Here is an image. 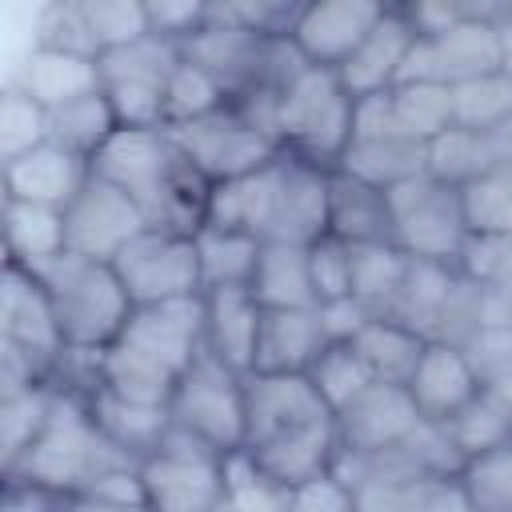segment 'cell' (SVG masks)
Instances as JSON below:
<instances>
[{
    "instance_id": "6da1fadb",
    "label": "cell",
    "mask_w": 512,
    "mask_h": 512,
    "mask_svg": "<svg viewBox=\"0 0 512 512\" xmlns=\"http://www.w3.org/2000/svg\"><path fill=\"white\" fill-rule=\"evenodd\" d=\"M328 180L332 172L280 152L268 168L208 188L200 224L248 232L260 244H316L328 236Z\"/></svg>"
},
{
    "instance_id": "7a4b0ae2",
    "label": "cell",
    "mask_w": 512,
    "mask_h": 512,
    "mask_svg": "<svg viewBox=\"0 0 512 512\" xmlns=\"http://www.w3.org/2000/svg\"><path fill=\"white\" fill-rule=\"evenodd\" d=\"M204 348V296L136 304L112 348L96 356V388L168 408L176 380Z\"/></svg>"
},
{
    "instance_id": "3957f363",
    "label": "cell",
    "mask_w": 512,
    "mask_h": 512,
    "mask_svg": "<svg viewBox=\"0 0 512 512\" xmlns=\"http://www.w3.org/2000/svg\"><path fill=\"white\" fill-rule=\"evenodd\" d=\"M92 172L128 192L152 224L196 232L208 188L184 164L168 128H120L96 156Z\"/></svg>"
},
{
    "instance_id": "277c9868",
    "label": "cell",
    "mask_w": 512,
    "mask_h": 512,
    "mask_svg": "<svg viewBox=\"0 0 512 512\" xmlns=\"http://www.w3.org/2000/svg\"><path fill=\"white\" fill-rule=\"evenodd\" d=\"M132 464L136 460L100 432L84 396L56 384L48 424L40 428L32 448L16 460V468L4 472V484H36L56 496H84L100 476Z\"/></svg>"
},
{
    "instance_id": "5b68a950",
    "label": "cell",
    "mask_w": 512,
    "mask_h": 512,
    "mask_svg": "<svg viewBox=\"0 0 512 512\" xmlns=\"http://www.w3.org/2000/svg\"><path fill=\"white\" fill-rule=\"evenodd\" d=\"M36 276L52 296V308H56L68 352L100 356L104 348L116 344V336L132 320L136 304L124 288V280L116 276L112 260H92V256H80V252H64L48 268H40Z\"/></svg>"
},
{
    "instance_id": "8992f818",
    "label": "cell",
    "mask_w": 512,
    "mask_h": 512,
    "mask_svg": "<svg viewBox=\"0 0 512 512\" xmlns=\"http://www.w3.org/2000/svg\"><path fill=\"white\" fill-rule=\"evenodd\" d=\"M356 124V100L328 68H304L284 92L276 112V136L288 156H300L324 172H336Z\"/></svg>"
},
{
    "instance_id": "52a82bcc",
    "label": "cell",
    "mask_w": 512,
    "mask_h": 512,
    "mask_svg": "<svg viewBox=\"0 0 512 512\" xmlns=\"http://www.w3.org/2000/svg\"><path fill=\"white\" fill-rule=\"evenodd\" d=\"M168 416H172V428L208 444L212 452H220V456L240 452L248 440L244 372L228 368L224 360H216L212 352L200 348V356L176 380Z\"/></svg>"
},
{
    "instance_id": "ba28073f",
    "label": "cell",
    "mask_w": 512,
    "mask_h": 512,
    "mask_svg": "<svg viewBox=\"0 0 512 512\" xmlns=\"http://www.w3.org/2000/svg\"><path fill=\"white\" fill-rule=\"evenodd\" d=\"M392 204V224H396V244L412 260H436V264H460L472 224H468V204L464 188L420 172L396 188H388Z\"/></svg>"
},
{
    "instance_id": "9c48e42d",
    "label": "cell",
    "mask_w": 512,
    "mask_h": 512,
    "mask_svg": "<svg viewBox=\"0 0 512 512\" xmlns=\"http://www.w3.org/2000/svg\"><path fill=\"white\" fill-rule=\"evenodd\" d=\"M184 164L192 168V176L204 184V188H216V184H228V180H240V176H252L260 168H268L284 148L264 132L256 128L232 100L200 120H188V124H176L168 128Z\"/></svg>"
},
{
    "instance_id": "30bf717a",
    "label": "cell",
    "mask_w": 512,
    "mask_h": 512,
    "mask_svg": "<svg viewBox=\"0 0 512 512\" xmlns=\"http://www.w3.org/2000/svg\"><path fill=\"white\" fill-rule=\"evenodd\" d=\"M136 472L148 512H220L224 456L180 428H168V436L136 460Z\"/></svg>"
},
{
    "instance_id": "8fae6325",
    "label": "cell",
    "mask_w": 512,
    "mask_h": 512,
    "mask_svg": "<svg viewBox=\"0 0 512 512\" xmlns=\"http://www.w3.org/2000/svg\"><path fill=\"white\" fill-rule=\"evenodd\" d=\"M0 352L16 356L44 384H56L68 360V344L48 288L40 284L36 272L8 260L0 284Z\"/></svg>"
},
{
    "instance_id": "7c38bea8",
    "label": "cell",
    "mask_w": 512,
    "mask_h": 512,
    "mask_svg": "<svg viewBox=\"0 0 512 512\" xmlns=\"http://www.w3.org/2000/svg\"><path fill=\"white\" fill-rule=\"evenodd\" d=\"M112 268L124 280L132 304H164V300L204 296L196 232H184V228H164V224L144 228L136 240H128L116 252Z\"/></svg>"
},
{
    "instance_id": "4fadbf2b",
    "label": "cell",
    "mask_w": 512,
    "mask_h": 512,
    "mask_svg": "<svg viewBox=\"0 0 512 512\" xmlns=\"http://www.w3.org/2000/svg\"><path fill=\"white\" fill-rule=\"evenodd\" d=\"M64 224H68V252L92 256V260H116V252L128 240L152 228L148 212L96 172L80 188V196L64 208Z\"/></svg>"
},
{
    "instance_id": "5bb4252c",
    "label": "cell",
    "mask_w": 512,
    "mask_h": 512,
    "mask_svg": "<svg viewBox=\"0 0 512 512\" xmlns=\"http://www.w3.org/2000/svg\"><path fill=\"white\" fill-rule=\"evenodd\" d=\"M244 404H248V440L244 448L268 444L284 432L332 420L336 412L320 400L308 372H248L244 376Z\"/></svg>"
},
{
    "instance_id": "9a60e30c",
    "label": "cell",
    "mask_w": 512,
    "mask_h": 512,
    "mask_svg": "<svg viewBox=\"0 0 512 512\" xmlns=\"http://www.w3.org/2000/svg\"><path fill=\"white\" fill-rule=\"evenodd\" d=\"M388 4L380 0H316L304 4L292 24V44L312 68H344V60L364 44V36L380 24Z\"/></svg>"
},
{
    "instance_id": "2e32d148",
    "label": "cell",
    "mask_w": 512,
    "mask_h": 512,
    "mask_svg": "<svg viewBox=\"0 0 512 512\" xmlns=\"http://www.w3.org/2000/svg\"><path fill=\"white\" fill-rule=\"evenodd\" d=\"M428 420L412 404L404 384H368L344 412H336L340 456H376L404 444Z\"/></svg>"
},
{
    "instance_id": "e0dca14e",
    "label": "cell",
    "mask_w": 512,
    "mask_h": 512,
    "mask_svg": "<svg viewBox=\"0 0 512 512\" xmlns=\"http://www.w3.org/2000/svg\"><path fill=\"white\" fill-rule=\"evenodd\" d=\"M268 48H272V40L260 36V32L208 20L196 36H188V40L180 44V56H184L188 64L204 68V72L228 92V100H240V96H248L252 88H264V76H268Z\"/></svg>"
},
{
    "instance_id": "ac0fdd59",
    "label": "cell",
    "mask_w": 512,
    "mask_h": 512,
    "mask_svg": "<svg viewBox=\"0 0 512 512\" xmlns=\"http://www.w3.org/2000/svg\"><path fill=\"white\" fill-rule=\"evenodd\" d=\"M92 180V160L80 152L48 140L8 164H0V188L4 200H24V204H44V208H68L80 188Z\"/></svg>"
},
{
    "instance_id": "d6986e66",
    "label": "cell",
    "mask_w": 512,
    "mask_h": 512,
    "mask_svg": "<svg viewBox=\"0 0 512 512\" xmlns=\"http://www.w3.org/2000/svg\"><path fill=\"white\" fill-rule=\"evenodd\" d=\"M412 44H416V28L408 24L400 4H388L380 24L364 36V44L344 60V68H336L344 92L352 100L392 92L404 80V64L412 56Z\"/></svg>"
},
{
    "instance_id": "ffe728a7",
    "label": "cell",
    "mask_w": 512,
    "mask_h": 512,
    "mask_svg": "<svg viewBox=\"0 0 512 512\" xmlns=\"http://www.w3.org/2000/svg\"><path fill=\"white\" fill-rule=\"evenodd\" d=\"M404 388L428 424H448L480 392V380H476L460 344L428 340V348H424V356H420V364Z\"/></svg>"
},
{
    "instance_id": "44dd1931",
    "label": "cell",
    "mask_w": 512,
    "mask_h": 512,
    "mask_svg": "<svg viewBox=\"0 0 512 512\" xmlns=\"http://www.w3.org/2000/svg\"><path fill=\"white\" fill-rule=\"evenodd\" d=\"M8 84L20 88L24 96H32L44 112H56V108L104 88V76H100V60H92V56L32 44Z\"/></svg>"
},
{
    "instance_id": "7402d4cb",
    "label": "cell",
    "mask_w": 512,
    "mask_h": 512,
    "mask_svg": "<svg viewBox=\"0 0 512 512\" xmlns=\"http://www.w3.org/2000/svg\"><path fill=\"white\" fill-rule=\"evenodd\" d=\"M264 308L256 304L252 288H208L204 292V352L224 360L236 372H252L256 336H260Z\"/></svg>"
},
{
    "instance_id": "603a6c76",
    "label": "cell",
    "mask_w": 512,
    "mask_h": 512,
    "mask_svg": "<svg viewBox=\"0 0 512 512\" xmlns=\"http://www.w3.org/2000/svg\"><path fill=\"white\" fill-rule=\"evenodd\" d=\"M244 452L256 460V468L264 476H272L284 488H296L312 476L336 472V460H340L336 416L320 420V424H308V428H296V432H284V436H276L268 444H256V448H244Z\"/></svg>"
},
{
    "instance_id": "cb8c5ba5",
    "label": "cell",
    "mask_w": 512,
    "mask_h": 512,
    "mask_svg": "<svg viewBox=\"0 0 512 512\" xmlns=\"http://www.w3.org/2000/svg\"><path fill=\"white\" fill-rule=\"evenodd\" d=\"M328 236L344 244H396L388 192L364 184L348 172H332L328 180Z\"/></svg>"
},
{
    "instance_id": "d4e9b609",
    "label": "cell",
    "mask_w": 512,
    "mask_h": 512,
    "mask_svg": "<svg viewBox=\"0 0 512 512\" xmlns=\"http://www.w3.org/2000/svg\"><path fill=\"white\" fill-rule=\"evenodd\" d=\"M324 344L316 308H264L252 372H308Z\"/></svg>"
},
{
    "instance_id": "484cf974",
    "label": "cell",
    "mask_w": 512,
    "mask_h": 512,
    "mask_svg": "<svg viewBox=\"0 0 512 512\" xmlns=\"http://www.w3.org/2000/svg\"><path fill=\"white\" fill-rule=\"evenodd\" d=\"M4 252L8 264H20L28 272L48 268L56 256L68 252V224L60 208L4 200Z\"/></svg>"
},
{
    "instance_id": "4316f807",
    "label": "cell",
    "mask_w": 512,
    "mask_h": 512,
    "mask_svg": "<svg viewBox=\"0 0 512 512\" xmlns=\"http://www.w3.org/2000/svg\"><path fill=\"white\" fill-rule=\"evenodd\" d=\"M336 172H348V176L388 192V188L428 172V144H420V140H412L404 132L360 136V140L348 144V152H344Z\"/></svg>"
},
{
    "instance_id": "83f0119b",
    "label": "cell",
    "mask_w": 512,
    "mask_h": 512,
    "mask_svg": "<svg viewBox=\"0 0 512 512\" xmlns=\"http://www.w3.org/2000/svg\"><path fill=\"white\" fill-rule=\"evenodd\" d=\"M92 420L100 424V432L124 448L132 460H144L172 428V416L168 408L160 404H136V400H124V396H112L104 388H92V392H80Z\"/></svg>"
},
{
    "instance_id": "f1b7e54d",
    "label": "cell",
    "mask_w": 512,
    "mask_h": 512,
    "mask_svg": "<svg viewBox=\"0 0 512 512\" xmlns=\"http://www.w3.org/2000/svg\"><path fill=\"white\" fill-rule=\"evenodd\" d=\"M248 288L260 308H316L308 244H260Z\"/></svg>"
},
{
    "instance_id": "f546056e",
    "label": "cell",
    "mask_w": 512,
    "mask_h": 512,
    "mask_svg": "<svg viewBox=\"0 0 512 512\" xmlns=\"http://www.w3.org/2000/svg\"><path fill=\"white\" fill-rule=\"evenodd\" d=\"M360 512H468L456 476H388L356 484Z\"/></svg>"
},
{
    "instance_id": "4dcf8cb0",
    "label": "cell",
    "mask_w": 512,
    "mask_h": 512,
    "mask_svg": "<svg viewBox=\"0 0 512 512\" xmlns=\"http://www.w3.org/2000/svg\"><path fill=\"white\" fill-rule=\"evenodd\" d=\"M352 344L376 384H408L428 348V336H420L416 328H408L392 316H372Z\"/></svg>"
},
{
    "instance_id": "1f68e13d",
    "label": "cell",
    "mask_w": 512,
    "mask_h": 512,
    "mask_svg": "<svg viewBox=\"0 0 512 512\" xmlns=\"http://www.w3.org/2000/svg\"><path fill=\"white\" fill-rule=\"evenodd\" d=\"M452 128L464 132H508L512 128V72H484L452 84Z\"/></svg>"
},
{
    "instance_id": "d6a6232c",
    "label": "cell",
    "mask_w": 512,
    "mask_h": 512,
    "mask_svg": "<svg viewBox=\"0 0 512 512\" xmlns=\"http://www.w3.org/2000/svg\"><path fill=\"white\" fill-rule=\"evenodd\" d=\"M408 260L400 244H352V296L372 316H388L404 288Z\"/></svg>"
},
{
    "instance_id": "836d02e7",
    "label": "cell",
    "mask_w": 512,
    "mask_h": 512,
    "mask_svg": "<svg viewBox=\"0 0 512 512\" xmlns=\"http://www.w3.org/2000/svg\"><path fill=\"white\" fill-rule=\"evenodd\" d=\"M196 252H200V276L204 292L208 288H248L256 260H260V240L248 232H228V228H196Z\"/></svg>"
},
{
    "instance_id": "e575fe53",
    "label": "cell",
    "mask_w": 512,
    "mask_h": 512,
    "mask_svg": "<svg viewBox=\"0 0 512 512\" xmlns=\"http://www.w3.org/2000/svg\"><path fill=\"white\" fill-rule=\"evenodd\" d=\"M496 136L448 128L440 140L428 144V172L448 180V184H456V188H468V184L492 176L496 168H504V160L496 152Z\"/></svg>"
},
{
    "instance_id": "d590c367",
    "label": "cell",
    "mask_w": 512,
    "mask_h": 512,
    "mask_svg": "<svg viewBox=\"0 0 512 512\" xmlns=\"http://www.w3.org/2000/svg\"><path fill=\"white\" fill-rule=\"evenodd\" d=\"M48 132H52L56 144H64V148L80 152L84 160H92L120 132V120L112 112L108 92L96 88V92H88V96H80V100H72L64 108H56V112H48Z\"/></svg>"
},
{
    "instance_id": "8d00e7d4",
    "label": "cell",
    "mask_w": 512,
    "mask_h": 512,
    "mask_svg": "<svg viewBox=\"0 0 512 512\" xmlns=\"http://www.w3.org/2000/svg\"><path fill=\"white\" fill-rule=\"evenodd\" d=\"M396 128L420 144L440 140L452 128V84L440 80H404L392 92Z\"/></svg>"
},
{
    "instance_id": "74e56055",
    "label": "cell",
    "mask_w": 512,
    "mask_h": 512,
    "mask_svg": "<svg viewBox=\"0 0 512 512\" xmlns=\"http://www.w3.org/2000/svg\"><path fill=\"white\" fill-rule=\"evenodd\" d=\"M52 400H56V384H28L16 392H0V460H4V472H12L16 460L40 436V428L48 424Z\"/></svg>"
},
{
    "instance_id": "f35d334b",
    "label": "cell",
    "mask_w": 512,
    "mask_h": 512,
    "mask_svg": "<svg viewBox=\"0 0 512 512\" xmlns=\"http://www.w3.org/2000/svg\"><path fill=\"white\" fill-rule=\"evenodd\" d=\"M444 432H448L452 448H456L464 460H472V456L492 452V448H500V444L512 440V408H504L488 388H480V392L444 424Z\"/></svg>"
},
{
    "instance_id": "ab89813d",
    "label": "cell",
    "mask_w": 512,
    "mask_h": 512,
    "mask_svg": "<svg viewBox=\"0 0 512 512\" xmlns=\"http://www.w3.org/2000/svg\"><path fill=\"white\" fill-rule=\"evenodd\" d=\"M456 488L468 512H512V440L464 460Z\"/></svg>"
},
{
    "instance_id": "60d3db41",
    "label": "cell",
    "mask_w": 512,
    "mask_h": 512,
    "mask_svg": "<svg viewBox=\"0 0 512 512\" xmlns=\"http://www.w3.org/2000/svg\"><path fill=\"white\" fill-rule=\"evenodd\" d=\"M220 512H288V488L256 468L240 448L224 456V500Z\"/></svg>"
},
{
    "instance_id": "b9f144b4",
    "label": "cell",
    "mask_w": 512,
    "mask_h": 512,
    "mask_svg": "<svg viewBox=\"0 0 512 512\" xmlns=\"http://www.w3.org/2000/svg\"><path fill=\"white\" fill-rule=\"evenodd\" d=\"M308 380L316 384L320 400L332 408V412H344L372 380L368 364L360 360L356 344H324V352L316 356V364L308 368Z\"/></svg>"
},
{
    "instance_id": "7bdbcfd3",
    "label": "cell",
    "mask_w": 512,
    "mask_h": 512,
    "mask_svg": "<svg viewBox=\"0 0 512 512\" xmlns=\"http://www.w3.org/2000/svg\"><path fill=\"white\" fill-rule=\"evenodd\" d=\"M228 104V92L196 64H188L180 56V64L172 68L168 84H164V116H168V128L176 124H188V120H200L216 108Z\"/></svg>"
},
{
    "instance_id": "ee69618b",
    "label": "cell",
    "mask_w": 512,
    "mask_h": 512,
    "mask_svg": "<svg viewBox=\"0 0 512 512\" xmlns=\"http://www.w3.org/2000/svg\"><path fill=\"white\" fill-rule=\"evenodd\" d=\"M80 8H84V24H88L100 56L152 36L144 0H80Z\"/></svg>"
},
{
    "instance_id": "f6af8a7d",
    "label": "cell",
    "mask_w": 512,
    "mask_h": 512,
    "mask_svg": "<svg viewBox=\"0 0 512 512\" xmlns=\"http://www.w3.org/2000/svg\"><path fill=\"white\" fill-rule=\"evenodd\" d=\"M48 140H52L48 112L32 96H24L20 88L8 84L0 96V164L16 160V156H24Z\"/></svg>"
},
{
    "instance_id": "bcb514c9",
    "label": "cell",
    "mask_w": 512,
    "mask_h": 512,
    "mask_svg": "<svg viewBox=\"0 0 512 512\" xmlns=\"http://www.w3.org/2000/svg\"><path fill=\"white\" fill-rule=\"evenodd\" d=\"M480 388L512 376V320H484L460 340Z\"/></svg>"
},
{
    "instance_id": "7dc6e473",
    "label": "cell",
    "mask_w": 512,
    "mask_h": 512,
    "mask_svg": "<svg viewBox=\"0 0 512 512\" xmlns=\"http://www.w3.org/2000/svg\"><path fill=\"white\" fill-rule=\"evenodd\" d=\"M36 44L100 60V48H96V40H92V32H88V24H84V8H80V0L44 4L40 16H36Z\"/></svg>"
},
{
    "instance_id": "c3c4849f",
    "label": "cell",
    "mask_w": 512,
    "mask_h": 512,
    "mask_svg": "<svg viewBox=\"0 0 512 512\" xmlns=\"http://www.w3.org/2000/svg\"><path fill=\"white\" fill-rule=\"evenodd\" d=\"M308 268H312L316 304L352 296V244L336 236H320L316 244H308Z\"/></svg>"
},
{
    "instance_id": "681fc988",
    "label": "cell",
    "mask_w": 512,
    "mask_h": 512,
    "mask_svg": "<svg viewBox=\"0 0 512 512\" xmlns=\"http://www.w3.org/2000/svg\"><path fill=\"white\" fill-rule=\"evenodd\" d=\"M288 512H360V504L356 488L340 472H324L288 488Z\"/></svg>"
},
{
    "instance_id": "f907efd6",
    "label": "cell",
    "mask_w": 512,
    "mask_h": 512,
    "mask_svg": "<svg viewBox=\"0 0 512 512\" xmlns=\"http://www.w3.org/2000/svg\"><path fill=\"white\" fill-rule=\"evenodd\" d=\"M148 8V32L172 44H184L208 24V4L200 0H144Z\"/></svg>"
},
{
    "instance_id": "816d5d0a",
    "label": "cell",
    "mask_w": 512,
    "mask_h": 512,
    "mask_svg": "<svg viewBox=\"0 0 512 512\" xmlns=\"http://www.w3.org/2000/svg\"><path fill=\"white\" fill-rule=\"evenodd\" d=\"M316 316H320V328H324V340H328V344H352V340L364 332V324L372 320V312H368L356 296L316 304Z\"/></svg>"
},
{
    "instance_id": "f5cc1de1",
    "label": "cell",
    "mask_w": 512,
    "mask_h": 512,
    "mask_svg": "<svg viewBox=\"0 0 512 512\" xmlns=\"http://www.w3.org/2000/svg\"><path fill=\"white\" fill-rule=\"evenodd\" d=\"M68 496H56L36 484H4V508L0 512H64Z\"/></svg>"
},
{
    "instance_id": "db71d44e",
    "label": "cell",
    "mask_w": 512,
    "mask_h": 512,
    "mask_svg": "<svg viewBox=\"0 0 512 512\" xmlns=\"http://www.w3.org/2000/svg\"><path fill=\"white\" fill-rule=\"evenodd\" d=\"M64 512H144V508H128V504H108L96 496H68Z\"/></svg>"
},
{
    "instance_id": "11a10c76",
    "label": "cell",
    "mask_w": 512,
    "mask_h": 512,
    "mask_svg": "<svg viewBox=\"0 0 512 512\" xmlns=\"http://www.w3.org/2000/svg\"><path fill=\"white\" fill-rule=\"evenodd\" d=\"M144 512H148V508H144Z\"/></svg>"
}]
</instances>
